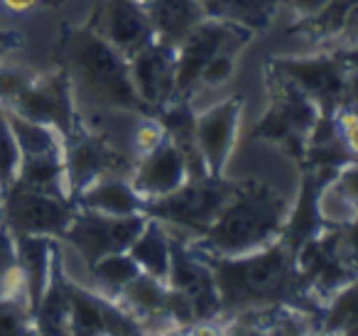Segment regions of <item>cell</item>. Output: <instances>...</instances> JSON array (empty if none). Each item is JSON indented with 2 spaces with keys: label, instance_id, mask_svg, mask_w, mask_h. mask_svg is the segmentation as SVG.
I'll return each mask as SVG.
<instances>
[{
  "label": "cell",
  "instance_id": "6da1fadb",
  "mask_svg": "<svg viewBox=\"0 0 358 336\" xmlns=\"http://www.w3.org/2000/svg\"><path fill=\"white\" fill-rule=\"evenodd\" d=\"M201 255L211 265L219 290V321L241 312L278 304L299 307L322 319L324 304L307 292L299 275L297 258L280 241L245 255H209V253Z\"/></svg>",
  "mask_w": 358,
  "mask_h": 336
},
{
  "label": "cell",
  "instance_id": "7a4b0ae2",
  "mask_svg": "<svg viewBox=\"0 0 358 336\" xmlns=\"http://www.w3.org/2000/svg\"><path fill=\"white\" fill-rule=\"evenodd\" d=\"M289 204L260 179H243L204 236L189 243L209 255H245L280 241Z\"/></svg>",
  "mask_w": 358,
  "mask_h": 336
},
{
  "label": "cell",
  "instance_id": "3957f363",
  "mask_svg": "<svg viewBox=\"0 0 358 336\" xmlns=\"http://www.w3.org/2000/svg\"><path fill=\"white\" fill-rule=\"evenodd\" d=\"M69 86L76 108L138 111L148 113L130 79L128 57L110 47L91 27L76 32L69 45Z\"/></svg>",
  "mask_w": 358,
  "mask_h": 336
},
{
  "label": "cell",
  "instance_id": "277c9868",
  "mask_svg": "<svg viewBox=\"0 0 358 336\" xmlns=\"http://www.w3.org/2000/svg\"><path fill=\"white\" fill-rule=\"evenodd\" d=\"M265 91L268 111L250 130V138L280 145L294 162L302 164L304 148L319 118V108L292 79L275 69L270 62L265 64Z\"/></svg>",
  "mask_w": 358,
  "mask_h": 336
},
{
  "label": "cell",
  "instance_id": "5b68a950",
  "mask_svg": "<svg viewBox=\"0 0 358 336\" xmlns=\"http://www.w3.org/2000/svg\"><path fill=\"white\" fill-rule=\"evenodd\" d=\"M236 184L226 177H189L182 187L164 197L145 202V216L157 218L167 228L185 233L187 238H199L214 223L224 204L234 194Z\"/></svg>",
  "mask_w": 358,
  "mask_h": 336
},
{
  "label": "cell",
  "instance_id": "8992f818",
  "mask_svg": "<svg viewBox=\"0 0 358 336\" xmlns=\"http://www.w3.org/2000/svg\"><path fill=\"white\" fill-rule=\"evenodd\" d=\"M76 211L74 199L13 182L3 189L0 221L15 236H50L59 241Z\"/></svg>",
  "mask_w": 358,
  "mask_h": 336
},
{
  "label": "cell",
  "instance_id": "52a82bcc",
  "mask_svg": "<svg viewBox=\"0 0 358 336\" xmlns=\"http://www.w3.org/2000/svg\"><path fill=\"white\" fill-rule=\"evenodd\" d=\"M148 216L130 214V216H108V214L89 211L76 206L66 231L59 241H64L84 265H91L108 253L128 251L130 243L143 231Z\"/></svg>",
  "mask_w": 358,
  "mask_h": 336
},
{
  "label": "cell",
  "instance_id": "ba28073f",
  "mask_svg": "<svg viewBox=\"0 0 358 336\" xmlns=\"http://www.w3.org/2000/svg\"><path fill=\"white\" fill-rule=\"evenodd\" d=\"M169 243H172V258H169L167 285L189 302L196 324L219 321L221 302L211 265L192 246L185 233H177L169 228Z\"/></svg>",
  "mask_w": 358,
  "mask_h": 336
},
{
  "label": "cell",
  "instance_id": "9c48e42d",
  "mask_svg": "<svg viewBox=\"0 0 358 336\" xmlns=\"http://www.w3.org/2000/svg\"><path fill=\"white\" fill-rule=\"evenodd\" d=\"M348 52L341 47L329 55L314 57H273L270 64L292 79L319 108L322 115H334L343 104V76H346Z\"/></svg>",
  "mask_w": 358,
  "mask_h": 336
},
{
  "label": "cell",
  "instance_id": "30bf717a",
  "mask_svg": "<svg viewBox=\"0 0 358 336\" xmlns=\"http://www.w3.org/2000/svg\"><path fill=\"white\" fill-rule=\"evenodd\" d=\"M250 32L243 27L229 25V22L204 18L194 30L189 32L182 45L177 47V86H174V101H189L199 89V76L204 66L221 50H241L250 40Z\"/></svg>",
  "mask_w": 358,
  "mask_h": 336
},
{
  "label": "cell",
  "instance_id": "8fae6325",
  "mask_svg": "<svg viewBox=\"0 0 358 336\" xmlns=\"http://www.w3.org/2000/svg\"><path fill=\"white\" fill-rule=\"evenodd\" d=\"M3 108L15 111V113L37 120V123L52 125L64 138L79 123V108H76L66 74H32L25 89Z\"/></svg>",
  "mask_w": 358,
  "mask_h": 336
},
{
  "label": "cell",
  "instance_id": "7c38bea8",
  "mask_svg": "<svg viewBox=\"0 0 358 336\" xmlns=\"http://www.w3.org/2000/svg\"><path fill=\"white\" fill-rule=\"evenodd\" d=\"M241 113H243L241 96H231V99L196 113V145H199L206 172L211 177H224L226 164H229L236 140H238Z\"/></svg>",
  "mask_w": 358,
  "mask_h": 336
},
{
  "label": "cell",
  "instance_id": "4fadbf2b",
  "mask_svg": "<svg viewBox=\"0 0 358 336\" xmlns=\"http://www.w3.org/2000/svg\"><path fill=\"white\" fill-rule=\"evenodd\" d=\"M130 79L148 113H157L162 106L174 101L177 86V50L152 40L148 47L128 59Z\"/></svg>",
  "mask_w": 358,
  "mask_h": 336
},
{
  "label": "cell",
  "instance_id": "5bb4252c",
  "mask_svg": "<svg viewBox=\"0 0 358 336\" xmlns=\"http://www.w3.org/2000/svg\"><path fill=\"white\" fill-rule=\"evenodd\" d=\"M91 30L128 59L155 40L148 10L140 0H103Z\"/></svg>",
  "mask_w": 358,
  "mask_h": 336
},
{
  "label": "cell",
  "instance_id": "9a60e30c",
  "mask_svg": "<svg viewBox=\"0 0 358 336\" xmlns=\"http://www.w3.org/2000/svg\"><path fill=\"white\" fill-rule=\"evenodd\" d=\"M329 182H331V179L319 174L317 169H309V167L299 169L297 199H294V204L289 206L282 233H280V243H282L289 253H294V258H297V251L304 243L312 241L314 236H319L324 228H329L322 216V206H319L322 189L327 187Z\"/></svg>",
  "mask_w": 358,
  "mask_h": 336
},
{
  "label": "cell",
  "instance_id": "2e32d148",
  "mask_svg": "<svg viewBox=\"0 0 358 336\" xmlns=\"http://www.w3.org/2000/svg\"><path fill=\"white\" fill-rule=\"evenodd\" d=\"M187 179H189V167H187L185 155L167 138L155 150L138 158V162L133 164V172H130V184L145 202L174 192Z\"/></svg>",
  "mask_w": 358,
  "mask_h": 336
},
{
  "label": "cell",
  "instance_id": "e0dca14e",
  "mask_svg": "<svg viewBox=\"0 0 358 336\" xmlns=\"http://www.w3.org/2000/svg\"><path fill=\"white\" fill-rule=\"evenodd\" d=\"M74 204L79 209L108 214V216L145 214V199L135 192L130 177H120V174H108V177L91 182L89 187H84L76 194Z\"/></svg>",
  "mask_w": 358,
  "mask_h": 336
},
{
  "label": "cell",
  "instance_id": "ac0fdd59",
  "mask_svg": "<svg viewBox=\"0 0 358 336\" xmlns=\"http://www.w3.org/2000/svg\"><path fill=\"white\" fill-rule=\"evenodd\" d=\"M155 40L177 50L206 18L201 0H152L145 6Z\"/></svg>",
  "mask_w": 358,
  "mask_h": 336
},
{
  "label": "cell",
  "instance_id": "d6986e66",
  "mask_svg": "<svg viewBox=\"0 0 358 336\" xmlns=\"http://www.w3.org/2000/svg\"><path fill=\"white\" fill-rule=\"evenodd\" d=\"M167 282L164 280H157L152 275H135L123 290L118 292L115 300L125 312L135 316L140 324H148V321H155V324H172L169 321V314H167Z\"/></svg>",
  "mask_w": 358,
  "mask_h": 336
},
{
  "label": "cell",
  "instance_id": "ffe728a7",
  "mask_svg": "<svg viewBox=\"0 0 358 336\" xmlns=\"http://www.w3.org/2000/svg\"><path fill=\"white\" fill-rule=\"evenodd\" d=\"M15 241L17 265H20L22 275H25L27 295H30V304L35 309L37 300L42 297L52 270H55L59 243H57V238L50 236H15Z\"/></svg>",
  "mask_w": 358,
  "mask_h": 336
},
{
  "label": "cell",
  "instance_id": "44dd1931",
  "mask_svg": "<svg viewBox=\"0 0 358 336\" xmlns=\"http://www.w3.org/2000/svg\"><path fill=\"white\" fill-rule=\"evenodd\" d=\"M282 3L285 0H201L206 18L243 27L250 35L268 30Z\"/></svg>",
  "mask_w": 358,
  "mask_h": 336
},
{
  "label": "cell",
  "instance_id": "7402d4cb",
  "mask_svg": "<svg viewBox=\"0 0 358 336\" xmlns=\"http://www.w3.org/2000/svg\"><path fill=\"white\" fill-rule=\"evenodd\" d=\"M128 253H130V258L138 262L140 272L167 282L172 243H169V228L164 226L162 221L148 216L143 231H140L138 236H135V241L130 243Z\"/></svg>",
  "mask_w": 358,
  "mask_h": 336
},
{
  "label": "cell",
  "instance_id": "603a6c76",
  "mask_svg": "<svg viewBox=\"0 0 358 336\" xmlns=\"http://www.w3.org/2000/svg\"><path fill=\"white\" fill-rule=\"evenodd\" d=\"M86 275H89V282H84L86 287H91V290L101 292L106 297H115L135 275H140V267L130 258L128 251H120L108 253V255L86 265Z\"/></svg>",
  "mask_w": 358,
  "mask_h": 336
},
{
  "label": "cell",
  "instance_id": "cb8c5ba5",
  "mask_svg": "<svg viewBox=\"0 0 358 336\" xmlns=\"http://www.w3.org/2000/svg\"><path fill=\"white\" fill-rule=\"evenodd\" d=\"M8 111V108H6ZM8 120L15 133L20 158H40V155H59L64 150V135L47 123H37L25 115L8 111Z\"/></svg>",
  "mask_w": 358,
  "mask_h": 336
},
{
  "label": "cell",
  "instance_id": "d4e9b609",
  "mask_svg": "<svg viewBox=\"0 0 358 336\" xmlns=\"http://www.w3.org/2000/svg\"><path fill=\"white\" fill-rule=\"evenodd\" d=\"M356 8L358 0H329L314 18L294 22L289 35H304L309 40H331V37H338Z\"/></svg>",
  "mask_w": 358,
  "mask_h": 336
},
{
  "label": "cell",
  "instance_id": "484cf974",
  "mask_svg": "<svg viewBox=\"0 0 358 336\" xmlns=\"http://www.w3.org/2000/svg\"><path fill=\"white\" fill-rule=\"evenodd\" d=\"M319 331L324 334H351L358 336V277L324 304Z\"/></svg>",
  "mask_w": 358,
  "mask_h": 336
},
{
  "label": "cell",
  "instance_id": "4316f807",
  "mask_svg": "<svg viewBox=\"0 0 358 336\" xmlns=\"http://www.w3.org/2000/svg\"><path fill=\"white\" fill-rule=\"evenodd\" d=\"M17 169H20V148L8 120V111L0 106V184L3 189L15 182Z\"/></svg>",
  "mask_w": 358,
  "mask_h": 336
},
{
  "label": "cell",
  "instance_id": "83f0119b",
  "mask_svg": "<svg viewBox=\"0 0 358 336\" xmlns=\"http://www.w3.org/2000/svg\"><path fill=\"white\" fill-rule=\"evenodd\" d=\"M30 331H35L32 307L25 302L0 300V334H30Z\"/></svg>",
  "mask_w": 358,
  "mask_h": 336
},
{
  "label": "cell",
  "instance_id": "f1b7e54d",
  "mask_svg": "<svg viewBox=\"0 0 358 336\" xmlns=\"http://www.w3.org/2000/svg\"><path fill=\"white\" fill-rule=\"evenodd\" d=\"M241 50H234V47H229V50H221L219 55H214L209 59V64L204 66V71H201L199 76V89L201 86H221L226 84V81L234 76L236 71V55H238Z\"/></svg>",
  "mask_w": 358,
  "mask_h": 336
},
{
  "label": "cell",
  "instance_id": "f546056e",
  "mask_svg": "<svg viewBox=\"0 0 358 336\" xmlns=\"http://www.w3.org/2000/svg\"><path fill=\"white\" fill-rule=\"evenodd\" d=\"M17 270V241L15 233L0 221V282Z\"/></svg>",
  "mask_w": 358,
  "mask_h": 336
},
{
  "label": "cell",
  "instance_id": "4dcf8cb0",
  "mask_svg": "<svg viewBox=\"0 0 358 336\" xmlns=\"http://www.w3.org/2000/svg\"><path fill=\"white\" fill-rule=\"evenodd\" d=\"M336 118V128H338V138L343 140V145L348 148V153L358 160V113L348 108H338L334 113Z\"/></svg>",
  "mask_w": 358,
  "mask_h": 336
},
{
  "label": "cell",
  "instance_id": "1f68e13d",
  "mask_svg": "<svg viewBox=\"0 0 358 336\" xmlns=\"http://www.w3.org/2000/svg\"><path fill=\"white\" fill-rule=\"evenodd\" d=\"M334 189L358 211V162H351L331 179Z\"/></svg>",
  "mask_w": 358,
  "mask_h": 336
},
{
  "label": "cell",
  "instance_id": "d6a6232c",
  "mask_svg": "<svg viewBox=\"0 0 358 336\" xmlns=\"http://www.w3.org/2000/svg\"><path fill=\"white\" fill-rule=\"evenodd\" d=\"M341 108H348L358 113V50L348 52L346 76H343V104Z\"/></svg>",
  "mask_w": 358,
  "mask_h": 336
},
{
  "label": "cell",
  "instance_id": "836d02e7",
  "mask_svg": "<svg viewBox=\"0 0 358 336\" xmlns=\"http://www.w3.org/2000/svg\"><path fill=\"white\" fill-rule=\"evenodd\" d=\"M285 3H289V6L294 8L297 20H309V18H314L324 6H327L329 0H285Z\"/></svg>",
  "mask_w": 358,
  "mask_h": 336
},
{
  "label": "cell",
  "instance_id": "e575fe53",
  "mask_svg": "<svg viewBox=\"0 0 358 336\" xmlns=\"http://www.w3.org/2000/svg\"><path fill=\"white\" fill-rule=\"evenodd\" d=\"M42 0H0V10L8 13H30L40 6Z\"/></svg>",
  "mask_w": 358,
  "mask_h": 336
},
{
  "label": "cell",
  "instance_id": "d590c367",
  "mask_svg": "<svg viewBox=\"0 0 358 336\" xmlns=\"http://www.w3.org/2000/svg\"><path fill=\"white\" fill-rule=\"evenodd\" d=\"M338 37H341V40L346 42L348 47L358 45V8H356V10H353V15L348 18L346 27H343L341 35H338ZM346 45H343V47H346Z\"/></svg>",
  "mask_w": 358,
  "mask_h": 336
},
{
  "label": "cell",
  "instance_id": "8d00e7d4",
  "mask_svg": "<svg viewBox=\"0 0 358 336\" xmlns=\"http://www.w3.org/2000/svg\"><path fill=\"white\" fill-rule=\"evenodd\" d=\"M140 3H143V6H148V3H152V0H140Z\"/></svg>",
  "mask_w": 358,
  "mask_h": 336
},
{
  "label": "cell",
  "instance_id": "74e56055",
  "mask_svg": "<svg viewBox=\"0 0 358 336\" xmlns=\"http://www.w3.org/2000/svg\"><path fill=\"white\" fill-rule=\"evenodd\" d=\"M0 199H3V184H0Z\"/></svg>",
  "mask_w": 358,
  "mask_h": 336
}]
</instances>
